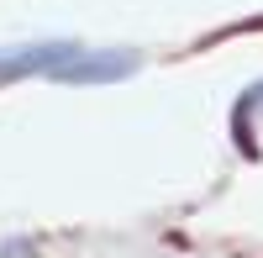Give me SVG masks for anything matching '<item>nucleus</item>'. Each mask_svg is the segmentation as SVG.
Masks as SVG:
<instances>
[{
	"label": "nucleus",
	"instance_id": "1",
	"mask_svg": "<svg viewBox=\"0 0 263 258\" xmlns=\"http://www.w3.org/2000/svg\"><path fill=\"white\" fill-rule=\"evenodd\" d=\"M137 58L142 53H132V48H100V53L79 48L74 58H63L48 79H58V84H116L126 74H137Z\"/></svg>",
	"mask_w": 263,
	"mask_h": 258
},
{
	"label": "nucleus",
	"instance_id": "2",
	"mask_svg": "<svg viewBox=\"0 0 263 258\" xmlns=\"http://www.w3.org/2000/svg\"><path fill=\"white\" fill-rule=\"evenodd\" d=\"M74 53H79V42H21V48H0V84L27 79V74H53Z\"/></svg>",
	"mask_w": 263,
	"mask_h": 258
},
{
	"label": "nucleus",
	"instance_id": "3",
	"mask_svg": "<svg viewBox=\"0 0 263 258\" xmlns=\"http://www.w3.org/2000/svg\"><path fill=\"white\" fill-rule=\"evenodd\" d=\"M0 258H32V243H0Z\"/></svg>",
	"mask_w": 263,
	"mask_h": 258
}]
</instances>
